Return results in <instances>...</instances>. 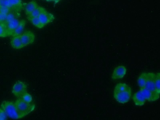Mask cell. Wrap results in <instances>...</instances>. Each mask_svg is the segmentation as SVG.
Listing matches in <instances>:
<instances>
[{
	"mask_svg": "<svg viewBox=\"0 0 160 120\" xmlns=\"http://www.w3.org/2000/svg\"><path fill=\"white\" fill-rule=\"evenodd\" d=\"M1 107L8 117L16 119L22 118L17 110L15 102L5 100L2 102Z\"/></svg>",
	"mask_w": 160,
	"mask_h": 120,
	"instance_id": "obj_1",
	"label": "cell"
},
{
	"mask_svg": "<svg viewBox=\"0 0 160 120\" xmlns=\"http://www.w3.org/2000/svg\"><path fill=\"white\" fill-rule=\"evenodd\" d=\"M15 103L22 118L33 111L35 107V104L25 102L20 98L17 99Z\"/></svg>",
	"mask_w": 160,
	"mask_h": 120,
	"instance_id": "obj_2",
	"label": "cell"
},
{
	"mask_svg": "<svg viewBox=\"0 0 160 120\" xmlns=\"http://www.w3.org/2000/svg\"><path fill=\"white\" fill-rule=\"evenodd\" d=\"M132 95L131 89L122 91H114V96L116 100L122 104L127 103Z\"/></svg>",
	"mask_w": 160,
	"mask_h": 120,
	"instance_id": "obj_3",
	"label": "cell"
},
{
	"mask_svg": "<svg viewBox=\"0 0 160 120\" xmlns=\"http://www.w3.org/2000/svg\"><path fill=\"white\" fill-rule=\"evenodd\" d=\"M27 85L25 82L18 81L13 86L12 93L15 96L20 98L27 92Z\"/></svg>",
	"mask_w": 160,
	"mask_h": 120,
	"instance_id": "obj_4",
	"label": "cell"
},
{
	"mask_svg": "<svg viewBox=\"0 0 160 120\" xmlns=\"http://www.w3.org/2000/svg\"><path fill=\"white\" fill-rule=\"evenodd\" d=\"M156 74L153 72L147 73V78L146 83L144 88L148 89L151 92L154 94L156 100H158L159 97L155 94V81Z\"/></svg>",
	"mask_w": 160,
	"mask_h": 120,
	"instance_id": "obj_5",
	"label": "cell"
},
{
	"mask_svg": "<svg viewBox=\"0 0 160 120\" xmlns=\"http://www.w3.org/2000/svg\"><path fill=\"white\" fill-rule=\"evenodd\" d=\"M20 36L24 47L33 44L35 40V34L30 31H24Z\"/></svg>",
	"mask_w": 160,
	"mask_h": 120,
	"instance_id": "obj_6",
	"label": "cell"
},
{
	"mask_svg": "<svg viewBox=\"0 0 160 120\" xmlns=\"http://www.w3.org/2000/svg\"><path fill=\"white\" fill-rule=\"evenodd\" d=\"M38 18L40 21L44 26L52 22L55 19L54 15L46 10L42 13Z\"/></svg>",
	"mask_w": 160,
	"mask_h": 120,
	"instance_id": "obj_7",
	"label": "cell"
},
{
	"mask_svg": "<svg viewBox=\"0 0 160 120\" xmlns=\"http://www.w3.org/2000/svg\"><path fill=\"white\" fill-rule=\"evenodd\" d=\"M127 70L124 66H119L114 69L112 76L113 79H116L123 78L125 75Z\"/></svg>",
	"mask_w": 160,
	"mask_h": 120,
	"instance_id": "obj_8",
	"label": "cell"
},
{
	"mask_svg": "<svg viewBox=\"0 0 160 120\" xmlns=\"http://www.w3.org/2000/svg\"><path fill=\"white\" fill-rule=\"evenodd\" d=\"M133 99L135 104L138 106L143 105L146 101L144 96L140 90L135 93L133 96Z\"/></svg>",
	"mask_w": 160,
	"mask_h": 120,
	"instance_id": "obj_9",
	"label": "cell"
},
{
	"mask_svg": "<svg viewBox=\"0 0 160 120\" xmlns=\"http://www.w3.org/2000/svg\"><path fill=\"white\" fill-rule=\"evenodd\" d=\"M20 21L16 18L7 23H5L9 36L12 35L13 32L18 25Z\"/></svg>",
	"mask_w": 160,
	"mask_h": 120,
	"instance_id": "obj_10",
	"label": "cell"
},
{
	"mask_svg": "<svg viewBox=\"0 0 160 120\" xmlns=\"http://www.w3.org/2000/svg\"><path fill=\"white\" fill-rule=\"evenodd\" d=\"M10 43L12 47L16 49H20L24 47L20 36H13Z\"/></svg>",
	"mask_w": 160,
	"mask_h": 120,
	"instance_id": "obj_11",
	"label": "cell"
},
{
	"mask_svg": "<svg viewBox=\"0 0 160 120\" xmlns=\"http://www.w3.org/2000/svg\"><path fill=\"white\" fill-rule=\"evenodd\" d=\"M38 5L35 1H32L26 4L25 7V13L27 16H29L32 12Z\"/></svg>",
	"mask_w": 160,
	"mask_h": 120,
	"instance_id": "obj_12",
	"label": "cell"
},
{
	"mask_svg": "<svg viewBox=\"0 0 160 120\" xmlns=\"http://www.w3.org/2000/svg\"><path fill=\"white\" fill-rule=\"evenodd\" d=\"M144 96L146 100L149 101L156 100L153 93L149 90L144 87L140 88V90Z\"/></svg>",
	"mask_w": 160,
	"mask_h": 120,
	"instance_id": "obj_13",
	"label": "cell"
},
{
	"mask_svg": "<svg viewBox=\"0 0 160 120\" xmlns=\"http://www.w3.org/2000/svg\"><path fill=\"white\" fill-rule=\"evenodd\" d=\"M26 22L24 20L20 21L17 27L15 30L12 36H20L23 33L26 25Z\"/></svg>",
	"mask_w": 160,
	"mask_h": 120,
	"instance_id": "obj_14",
	"label": "cell"
},
{
	"mask_svg": "<svg viewBox=\"0 0 160 120\" xmlns=\"http://www.w3.org/2000/svg\"><path fill=\"white\" fill-rule=\"evenodd\" d=\"M12 10L17 11L21 10L23 8V4L22 0H8Z\"/></svg>",
	"mask_w": 160,
	"mask_h": 120,
	"instance_id": "obj_15",
	"label": "cell"
},
{
	"mask_svg": "<svg viewBox=\"0 0 160 120\" xmlns=\"http://www.w3.org/2000/svg\"><path fill=\"white\" fill-rule=\"evenodd\" d=\"M9 36L6 24L4 22H0V37L5 38Z\"/></svg>",
	"mask_w": 160,
	"mask_h": 120,
	"instance_id": "obj_16",
	"label": "cell"
},
{
	"mask_svg": "<svg viewBox=\"0 0 160 120\" xmlns=\"http://www.w3.org/2000/svg\"><path fill=\"white\" fill-rule=\"evenodd\" d=\"M28 19L38 28L42 29L45 27L40 21L38 17H28Z\"/></svg>",
	"mask_w": 160,
	"mask_h": 120,
	"instance_id": "obj_17",
	"label": "cell"
},
{
	"mask_svg": "<svg viewBox=\"0 0 160 120\" xmlns=\"http://www.w3.org/2000/svg\"><path fill=\"white\" fill-rule=\"evenodd\" d=\"M147 78V73L144 72L139 77L138 81V84L140 88L144 87L145 86Z\"/></svg>",
	"mask_w": 160,
	"mask_h": 120,
	"instance_id": "obj_18",
	"label": "cell"
},
{
	"mask_svg": "<svg viewBox=\"0 0 160 120\" xmlns=\"http://www.w3.org/2000/svg\"><path fill=\"white\" fill-rule=\"evenodd\" d=\"M46 10L44 8L38 6L28 17H38L42 13Z\"/></svg>",
	"mask_w": 160,
	"mask_h": 120,
	"instance_id": "obj_19",
	"label": "cell"
},
{
	"mask_svg": "<svg viewBox=\"0 0 160 120\" xmlns=\"http://www.w3.org/2000/svg\"><path fill=\"white\" fill-rule=\"evenodd\" d=\"M131 89V88L125 83H120L115 86L114 91H122Z\"/></svg>",
	"mask_w": 160,
	"mask_h": 120,
	"instance_id": "obj_20",
	"label": "cell"
},
{
	"mask_svg": "<svg viewBox=\"0 0 160 120\" xmlns=\"http://www.w3.org/2000/svg\"><path fill=\"white\" fill-rule=\"evenodd\" d=\"M160 74L158 73L156 74L155 81V93L156 95L158 97H159L160 93Z\"/></svg>",
	"mask_w": 160,
	"mask_h": 120,
	"instance_id": "obj_21",
	"label": "cell"
},
{
	"mask_svg": "<svg viewBox=\"0 0 160 120\" xmlns=\"http://www.w3.org/2000/svg\"><path fill=\"white\" fill-rule=\"evenodd\" d=\"M20 98L24 101L28 103H31L33 100L31 96L27 92L20 97Z\"/></svg>",
	"mask_w": 160,
	"mask_h": 120,
	"instance_id": "obj_22",
	"label": "cell"
},
{
	"mask_svg": "<svg viewBox=\"0 0 160 120\" xmlns=\"http://www.w3.org/2000/svg\"><path fill=\"white\" fill-rule=\"evenodd\" d=\"M11 9L9 8L6 7H0V12L2 14L7 15L9 13L11 12Z\"/></svg>",
	"mask_w": 160,
	"mask_h": 120,
	"instance_id": "obj_23",
	"label": "cell"
},
{
	"mask_svg": "<svg viewBox=\"0 0 160 120\" xmlns=\"http://www.w3.org/2000/svg\"><path fill=\"white\" fill-rule=\"evenodd\" d=\"M15 17V15L14 14V13L10 12L7 15L6 18L4 22L6 23H7L16 18Z\"/></svg>",
	"mask_w": 160,
	"mask_h": 120,
	"instance_id": "obj_24",
	"label": "cell"
},
{
	"mask_svg": "<svg viewBox=\"0 0 160 120\" xmlns=\"http://www.w3.org/2000/svg\"><path fill=\"white\" fill-rule=\"evenodd\" d=\"M8 7L12 9L11 6L8 0H2L0 2V7Z\"/></svg>",
	"mask_w": 160,
	"mask_h": 120,
	"instance_id": "obj_25",
	"label": "cell"
},
{
	"mask_svg": "<svg viewBox=\"0 0 160 120\" xmlns=\"http://www.w3.org/2000/svg\"><path fill=\"white\" fill-rule=\"evenodd\" d=\"M7 116L4 111L0 108V120H5L7 119Z\"/></svg>",
	"mask_w": 160,
	"mask_h": 120,
	"instance_id": "obj_26",
	"label": "cell"
},
{
	"mask_svg": "<svg viewBox=\"0 0 160 120\" xmlns=\"http://www.w3.org/2000/svg\"><path fill=\"white\" fill-rule=\"evenodd\" d=\"M6 16L2 14L0 12V22H4L6 19Z\"/></svg>",
	"mask_w": 160,
	"mask_h": 120,
	"instance_id": "obj_27",
	"label": "cell"
},
{
	"mask_svg": "<svg viewBox=\"0 0 160 120\" xmlns=\"http://www.w3.org/2000/svg\"><path fill=\"white\" fill-rule=\"evenodd\" d=\"M51 2H55V4L58 3L59 2L62 1V0H51Z\"/></svg>",
	"mask_w": 160,
	"mask_h": 120,
	"instance_id": "obj_28",
	"label": "cell"
},
{
	"mask_svg": "<svg viewBox=\"0 0 160 120\" xmlns=\"http://www.w3.org/2000/svg\"><path fill=\"white\" fill-rule=\"evenodd\" d=\"M44 1H46L47 2H51V0H44Z\"/></svg>",
	"mask_w": 160,
	"mask_h": 120,
	"instance_id": "obj_29",
	"label": "cell"
},
{
	"mask_svg": "<svg viewBox=\"0 0 160 120\" xmlns=\"http://www.w3.org/2000/svg\"><path fill=\"white\" fill-rule=\"evenodd\" d=\"M2 1V0H0V2L1 1Z\"/></svg>",
	"mask_w": 160,
	"mask_h": 120,
	"instance_id": "obj_30",
	"label": "cell"
}]
</instances>
